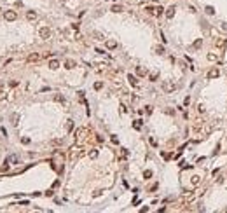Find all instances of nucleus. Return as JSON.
I'll use <instances>...</instances> for the list:
<instances>
[{"instance_id": "22", "label": "nucleus", "mask_w": 227, "mask_h": 213, "mask_svg": "<svg viewBox=\"0 0 227 213\" xmlns=\"http://www.w3.org/2000/svg\"><path fill=\"white\" fill-rule=\"evenodd\" d=\"M89 157H91V159H96V157H98V150H91Z\"/></svg>"}, {"instance_id": "21", "label": "nucleus", "mask_w": 227, "mask_h": 213, "mask_svg": "<svg viewBox=\"0 0 227 213\" xmlns=\"http://www.w3.org/2000/svg\"><path fill=\"white\" fill-rule=\"evenodd\" d=\"M121 11H122L121 5H114V7H112V12H121Z\"/></svg>"}, {"instance_id": "27", "label": "nucleus", "mask_w": 227, "mask_h": 213, "mask_svg": "<svg viewBox=\"0 0 227 213\" xmlns=\"http://www.w3.org/2000/svg\"><path fill=\"white\" fill-rule=\"evenodd\" d=\"M21 142H23L25 145H28V143H30V138H26V136H25V138H21Z\"/></svg>"}, {"instance_id": "13", "label": "nucleus", "mask_w": 227, "mask_h": 213, "mask_svg": "<svg viewBox=\"0 0 227 213\" xmlns=\"http://www.w3.org/2000/svg\"><path fill=\"white\" fill-rule=\"evenodd\" d=\"M107 47L108 49H115L117 47V42L115 40H107Z\"/></svg>"}, {"instance_id": "20", "label": "nucleus", "mask_w": 227, "mask_h": 213, "mask_svg": "<svg viewBox=\"0 0 227 213\" xmlns=\"http://www.w3.org/2000/svg\"><path fill=\"white\" fill-rule=\"evenodd\" d=\"M154 51H156L157 54H164V47H163V46H157V47L154 49Z\"/></svg>"}, {"instance_id": "19", "label": "nucleus", "mask_w": 227, "mask_h": 213, "mask_svg": "<svg viewBox=\"0 0 227 213\" xmlns=\"http://www.w3.org/2000/svg\"><path fill=\"white\" fill-rule=\"evenodd\" d=\"M157 77H159V73H157V72H152L150 75H149V79L152 80V82H154V80H157Z\"/></svg>"}, {"instance_id": "9", "label": "nucleus", "mask_w": 227, "mask_h": 213, "mask_svg": "<svg viewBox=\"0 0 227 213\" xmlns=\"http://www.w3.org/2000/svg\"><path fill=\"white\" fill-rule=\"evenodd\" d=\"M58 67H60V61H58V60H51L49 61V68L51 70H56Z\"/></svg>"}, {"instance_id": "8", "label": "nucleus", "mask_w": 227, "mask_h": 213, "mask_svg": "<svg viewBox=\"0 0 227 213\" xmlns=\"http://www.w3.org/2000/svg\"><path fill=\"white\" fill-rule=\"evenodd\" d=\"M203 46V39H197L194 44H192V46H190V49H192V51H196V49H199Z\"/></svg>"}, {"instance_id": "24", "label": "nucleus", "mask_w": 227, "mask_h": 213, "mask_svg": "<svg viewBox=\"0 0 227 213\" xmlns=\"http://www.w3.org/2000/svg\"><path fill=\"white\" fill-rule=\"evenodd\" d=\"M150 177H152V171L150 170H147V171L143 173V178H150Z\"/></svg>"}, {"instance_id": "18", "label": "nucleus", "mask_w": 227, "mask_h": 213, "mask_svg": "<svg viewBox=\"0 0 227 213\" xmlns=\"http://www.w3.org/2000/svg\"><path fill=\"white\" fill-rule=\"evenodd\" d=\"M204 11H206V14H210V16H213V14H215V9H213L211 5H208L206 9H204Z\"/></svg>"}, {"instance_id": "2", "label": "nucleus", "mask_w": 227, "mask_h": 213, "mask_svg": "<svg viewBox=\"0 0 227 213\" xmlns=\"http://www.w3.org/2000/svg\"><path fill=\"white\" fill-rule=\"evenodd\" d=\"M218 75H220V70H218V68H211V70L206 73V77H208L210 80H211V79H217Z\"/></svg>"}, {"instance_id": "25", "label": "nucleus", "mask_w": 227, "mask_h": 213, "mask_svg": "<svg viewBox=\"0 0 227 213\" xmlns=\"http://www.w3.org/2000/svg\"><path fill=\"white\" fill-rule=\"evenodd\" d=\"M54 100H56V101H61V103L65 101V98H63V96H60V94H56V96H54Z\"/></svg>"}, {"instance_id": "4", "label": "nucleus", "mask_w": 227, "mask_h": 213, "mask_svg": "<svg viewBox=\"0 0 227 213\" xmlns=\"http://www.w3.org/2000/svg\"><path fill=\"white\" fill-rule=\"evenodd\" d=\"M4 16H5V19H7V21H14V19L18 18V14L14 12V11H5Z\"/></svg>"}, {"instance_id": "26", "label": "nucleus", "mask_w": 227, "mask_h": 213, "mask_svg": "<svg viewBox=\"0 0 227 213\" xmlns=\"http://www.w3.org/2000/svg\"><path fill=\"white\" fill-rule=\"evenodd\" d=\"M163 11H164L163 7H157V9H156V14H157V16H161V14H163Z\"/></svg>"}, {"instance_id": "11", "label": "nucleus", "mask_w": 227, "mask_h": 213, "mask_svg": "<svg viewBox=\"0 0 227 213\" xmlns=\"http://www.w3.org/2000/svg\"><path fill=\"white\" fill-rule=\"evenodd\" d=\"M74 67H75V61L74 60H67V61H65V68L70 70V68H74Z\"/></svg>"}, {"instance_id": "15", "label": "nucleus", "mask_w": 227, "mask_h": 213, "mask_svg": "<svg viewBox=\"0 0 227 213\" xmlns=\"http://www.w3.org/2000/svg\"><path fill=\"white\" fill-rule=\"evenodd\" d=\"M142 122H143L142 119H138V121H135V122H133V128H135V129H142Z\"/></svg>"}, {"instance_id": "7", "label": "nucleus", "mask_w": 227, "mask_h": 213, "mask_svg": "<svg viewBox=\"0 0 227 213\" xmlns=\"http://www.w3.org/2000/svg\"><path fill=\"white\" fill-rule=\"evenodd\" d=\"M18 163V156H9L5 159V164H16Z\"/></svg>"}, {"instance_id": "10", "label": "nucleus", "mask_w": 227, "mask_h": 213, "mask_svg": "<svg viewBox=\"0 0 227 213\" xmlns=\"http://www.w3.org/2000/svg\"><path fill=\"white\" fill-rule=\"evenodd\" d=\"M136 73H138L140 77H145V75H147V68H143V67H136Z\"/></svg>"}, {"instance_id": "17", "label": "nucleus", "mask_w": 227, "mask_h": 213, "mask_svg": "<svg viewBox=\"0 0 227 213\" xmlns=\"http://www.w3.org/2000/svg\"><path fill=\"white\" fill-rule=\"evenodd\" d=\"M39 54H30V56H28V61H39Z\"/></svg>"}, {"instance_id": "6", "label": "nucleus", "mask_w": 227, "mask_h": 213, "mask_svg": "<svg viewBox=\"0 0 227 213\" xmlns=\"http://www.w3.org/2000/svg\"><path fill=\"white\" fill-rule=\"evenodd\" d=\"M175 11H177V9H175L173 5H171V7H168V9H166V18H168V19H171V18L175 16Z\"/></svg>"}, {"instance_id": "23", "label": "nucleus", "mask_w": 227, "mask_h": 213, "mask_svg": "<svg viewBox=\"0 0 227 213\" xmlns=\"http://www.w3.org/2000/svg\"><path fill=\"white\" fill-rule=\"evenodd\" d=\"M101 87H103V82H96V84H94V89H96V91H100Z\"/></svg>"}, {"instance_id": "1", "label": "nucleus", "mask_w": 227, "mask_h": 213, "mask_svg": "<svg viewBox=\"0 0 227 213\" xmlns=\"http://www.w3.org/2000/svg\"><path fill=\"white\" fill-rule=\"evenodd\" d=\"M175 89H177V84H175L173 80H166V82H163V91L164 93H173Z\"/></svg>"}, {"instance_id": "3", "label": "nucleus", "mask_w": 227, "mask_h": 213, "mask_svg": "<svg viewBox=\"0 0 227 213\" xmlns=\"http://www.w3.org/2000/svg\"><path fill=\"white\" fill-rule=\"evenodd\" d=\"M39 33H40V37H42V39H49V37H51V30H49L47 26H42Z\"/></svg>"}, {"instance_id": "30", "label": "nucleus", "mask_w": 227, "mask_h": 213, "mask_svg": "<svg viewBox=\"0 0 227 213\" xmlns=\"http://www.w3.org/2000/svg\"><path fill=\"white\" fill-rule=\"evenodd\" d=\"M145 112H147V114H152V107H150V105L145 107Z\"/></svg>"}, {"instance_id": "16", "label": "nucleus", "mask_w": 227, "mask_h": 213, "mask_svg": "<svg viewBox=\"0 0 227 213\" xmlns=\"http://www.w3.org/2000/svg\"><path fill=\"white\" fill-rule=\"evenodd\" d=\"M11 119H12V124H14V126H18V121H19V115H18V114H12V117H11Z\"/></svg>"}, {"instance_id": "14", "label": "nucleus", "mask_w": 227, "mask_h": 213, "mask_svg": "<svg viewBox=\"0 0 227 213\" xmlns=\"http://www.w3.org/2000/svg\"><path fill=\"white\" fill-rule=\"evenodd\" d=\"M26 18L28 19H35V18H37V12H35V11H28L26 12Z\"/></svg>"}, {"instance_id": "28", "label": "nucleus", "mask_w": 227, "mask_h": 213, "mask_svg": "<svg viewBox=\"0 0 227 213\" xmlns=\"http://www.w3.org/2000/svg\"><path fill=\"white\" fill-rule=\"evenodd\" d=\"M208 60H210V61H215L217 56H215V54H208Z\"/></svg>"}, {"instance_id": "12", "label": "nucleus", "mask_w": 227, "mask_h": 213, "mask_svg": "<svg viewBox=\"0 0 227 213\" xmlns=\"http://www.w3.org/2000/svg\"><path fill=\"white\" fill-rule=\"evenodd\" d=\"M128 80H129V84H133V86H138V80H136V77H135V75H131V73L128 75Z\"/></svg>"}, {"instance_id": "5", "label": "nucleus", "mask_w": 227, "mask_h": 213, "mask_svg": "<svg viewBox=\"0 0 227 213\" xmlns=\"http://www.w3.org/2000/svg\"><path fill=\"white\" fill-rule=\"evenodd\" d=\"M225 39H218V40H215V46L218 47V49H220V51H224V47H225Z\"/></svg>"}, {"instance_id": "29", "label": "nucleus", "mask_w": 227, "mask_h": 213, "mask_svg": "<svg viewBox=\"0 0 227 213\" xmlns=\"http://www.w3.org/2000/svg\"><path fill=\"white\" fill-rule=\"evenodd\" d=\"M126 156H128V150H126V149H122V152H121V157L124 159V157H126Z\"/></svg>"}]
</instances>
